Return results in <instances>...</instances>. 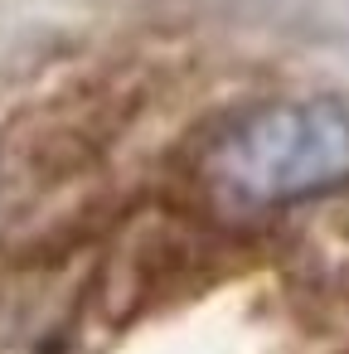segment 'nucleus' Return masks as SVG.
Listing matches in <instances>:
<instances>
[{
    "label": "nucleus",
    "instance_id": "obj_1",
    "mask_svg": "<svg viewBox=\"0 0 349 354\" xmlns=\"http://www.w3.org/2000/svg\"><path fill=\"white\" fill-rule=\"evenodd\" d=\"M199 189L228 214H267L349 185V102L281 97L228 117L194 160Z\"/></svg>",
    "mask_w": 349,
    "mask_h": 354
}]
</instances>
